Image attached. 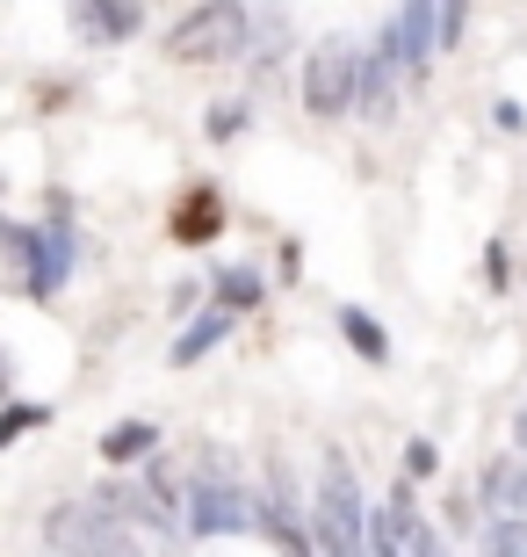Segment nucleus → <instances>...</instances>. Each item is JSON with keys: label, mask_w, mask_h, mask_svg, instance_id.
Wrapping results in <instances>:
<instances>
[{"label": "nucleus", "mask_w": 527, "mask_h": 557, "mask_svg": "<svg viewBox=\"0 0 527 557\" xmlns=\"http://www.w3.org/2000/svg\"><path fill=\"white\" fill-rule=\"evenodd\" d=\"M246 29H253V15H246V8H196V15H181L174 22V37H166V51H174V59H239L246 44Z\"/></svg>", "instance_id": "nucleus-4"}, {"label": "nucleus", "mask_w": 527, "mask_h": 557, "mask_svg": "<svg viewBox=\"0 0 527 557\" xmlns=\"http://www.w3.org/2000/svg\"><path fill=\"white\" fill-rule=\"evenodd\" d=\"M368 507L362 485H354V463L347 456H325L318 471V557H368Z\"/></svg>", "instance_id": "nucleus-1"}, {"label": "nucleus", "mask_w": 527, "mask_h": 557, "mask_svg": "<svg viewBox=\"0 0 527 557\" xmlns=\"http://www.w3.org/2000/svg\"><path fill=\"white\" fill-rule=\"evenodd\" d=\"M217 305L224 311H253L261 305V275L253 269H217Z\"/></svg>", "instance_id": "nucleus-15"}, {"label": "nucleus", "mask_w": 527, "mask_h": 557, "mask_svg": "<svg viewBox=\"0 0 527 557\" xmlns=\"http://www.w3.org/2000/svg\"><path fill=\"white\" fill-rule=\"evenodd\" d=\"M166 232H174L181 247H210V239L224 232V203L210 196V188H196V196H188V203L174 210V218H166Z\"/></svg>", "instance_id": "nucleus-10"}, {"label": "nucleus", "mask_w": 527, "mask_h": 557, "mask_svg": "<svg viewBox=\"0 0 527 557\" xmlns=\"http://www.w3.org/2000/svg\"><path fill=\"white\" fill-rule=\"evenodd\" d=\"M138 22H145V8H130V0H87V8H73V29L95 37V44L138 37Z\"/></svg>", "instance_id": "nucleus-9"}, {"label": "nucleus", "mask_w": 527, "mask_h": 557, "mask_svg": "<svg viewBox=\"0 0 527 557\" xmlns=\"http://www.w3.org/2000/svg\"><path fill=\"white\" fill-rule=\"evenodd\" d=\"M43 529H51V550H65V557H145L138 536H130L116 515H102L95 499H73V507H59Z\"/></svg>", "instance_id": "nucleus-3"}, {"label": "nucleus", "mask_w": 527, "mask_h": 557, "mask_svg": "<svg viewBox=\"0 0 527 557\" xmlns=\"http://www.w3.org/2000/svg\"><path fill=\"white\" fill-rule=\"evenodd\" d=\"M224 333H231V311H224V305H210L203 319H188V333L174 341V362H203V355L217 348Z\"/></svg>", "instance_id": "nucleus-11"}, {"label": "nucleus", "mask_w": 527, "mask_h": 557, "mask_svg": "<svg viewBox=\"0 0 527 557\" xmlns=\"http://www.w3.org/2000/svg\"><path fill=\"white\" fill-rule=\"evenodd\" d=\"M390 102H398V65H390V59H368V73H362V109H368V116H390Z\"/></svg>", "instance_id": "nucleus-14"}, {"label": "nucleus", "mask_w": 527, "mask_h": 557, "mask_svg": "<svg viewBox=\"0 0 527 557\" xmlns=\"http://www.w3.org/2000/svg\"><path fill=\"white\" fill-rule=\"evenodd\" d=\"M362 73H368V59H354L347 44H318L311 65H304V109H311V116L362 109Z\"/></svg>", "instance_id": "nucleus-5"}, {"label": "nucleus", "mask_w": 527, "mask_h": 557, "mask_svg": "<svg viewBox=\"0 0 527 557\" xmlns=\"http://www.w3.org/2000/svg\"><path fill=\"white\" fill-rule=\"evenodd\" d=\"M340 333H347V348L362 355V362H390V341H384V326L368 319L362 305H340Z\"/></svg>", "instance_id": "nucleus-12"}, {"label": "nucleus", "mask_w": 527, "mask_h": 557, "mask_svg": "<svg viewBox=\"0 0 527 557\" xmlns=\"http://www.w3.org/2000/svg\"><path fill=\"white\" fill-rule=\"evenodd\" d=\"M253 521H261V507H253L231 478H203V485L188 493V529H196V536H239Z\"/></svg>", "instance_id": "nucleus-6"}, {"label": "nucleus", "mask_w": 527, "mask_h": 557, "mask_svg": "<svg viewBox=\"0 0 527 557\" xmlns=\"http://www.w3.org/2000/svg\"><path fill=\"white\" fill-rule=\"evenodd\" d=\"M152 442H160V428H152V420H116V428L102 434V456H109V463H138Z\"/></svg>", "instance_id": "nucleus-13"}, {"label": "nucleus", "mask_w": 527, "mask_h": 557, "mask_svg": "<svg viewBox=\"0 0 527 557\" xmlns=\"http://www.w3.org/2000/svg\"><path fill=\"white\" fill-rule=\"evenodd\" d=\"M246 124V109H210V138H231Z\"/></svg>", "instance_id": "nucleus-19"}, {"label": "nucleus", "mask_w": 527, "mask_h": 557, "mask_svg": "<svg viewBox=\"0 0 527 557\" xmlns=\"http://www.w3.org/2000/svg\"><path fill=\"white\" fill-rule=\"evenodd\" d=\"M434 463H441V456H434V442H412V449H405V471H412V478H426Z\"/></svg>", "instance_id": "nucleus-18"}, {"label": "nucleus", "mask_w": 527, "mask_h": 557, "mask_svg": "<svg viewBox=\"0 0 527 557\" xmlns=\"http://www.w3.org/2000/svg\"><path fill=\"white\" fill-rule=\"evenodd\" d=\"M43 406H8V413H0V449H8V442H15V434H29V428H43Z\"/></svg>", "instance_id": "nucleus-17"}, {"label": "nucleus", "mask_w": 527, "mask_h": 557, "mask_svg": "<svg viewBox=\"0 0 527 557\" xmlns=\"http://www.w3.org/2000/svg\"><path fill=\"white\" fill-rule=\"evenodd\" d=\"M434 44H441V8H398V15L384 22V59L398 65V73H419Z\"/></svg>", "instance_id": "nucleus-7"}, {"label": "nucleus", "mask_w": 527, "mask_h": 557, "mask_svg": "<svg viewBox=\"0 0 527 557\" xmlns=\"http://www.w3.org/2000/svg\"><path fill=\"white\" fill-rule=\"evenodd\" d=\"M485 275H491V289H506V247H499V239L485 247Z\"/></svg>", "instance_id": "nucleus-20"}, {"label": "nucleus", "mask_w": 527, "mask_h": 557, "mask_svg": "<svg viewBox=\"0 0 527 557\" xmlns=\"http://www.w3.org/2000/svg\"><path fill=\"white\" fill-rule=\"evenodd\" d=\"M261 521H267V536L283 543V557H318V543H311V536H304V529H297V521H289V515H283V507H267V515H261Z\"/></svg>", "instance_id": "nucleus-16"}, {"label": "nucleus", "mask_w": 527, "mask_h": 557, "mask_svg": "<svg viewBox=\"0 0 527 557\" xmlns=\"http://www.w3.org/2000/svg\"><path fill=\"white\" fill-rule=\"evenodd\" d=\"M485 507L499 521L527 515V456H491V463H485Z\"/></svg>", "instance_id": "nucleus-8"}, {"label": "nucleus", "mask_w": 527, "mask_h": 557, "mask_svg": "<svg viewBox=\"0 0 527 557\" xmlns=\"http://www.w3.org/2000/svg\"><path fill=\"white\" fill-rule=\"evenodd\" d=\"M0 398H8V362H0Z\"/></svg>", "instance_id": "nucleus-22"}, {"label": "nucleus", "mask_w": 527, "mask_h": 557, "mask_svg": "<svg viewBox=\"0 0 527 557\" xmlns=\"http://www.w3.org/2000/svg\"><path fill=\"white\" fill-rule=\"evenodd\" d=\"M520 456H527V413H520Z\"/></svg>", "instance_id": "nucleus-21"}, {"label": "nucleus", "mask_w": 527, "mask_h": 557, "mask_svg": "<svg viewBox=\"0 0 527 557\" xmlns=\"http://www.w3.org/2000/svg\"><path fill=\"white\" fill-rule=\"evenodd\" d=\"M0 239H8V253L29 269V297L51 305L65 289V275H73V225H65V218H43V225H8Z\"/></svg>", "instance_id": "nucleus-2"}]
</instances>
